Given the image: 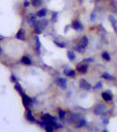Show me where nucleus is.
I'll list each match as a JSON object with an SVG mask.
<instances>
[{
  "instance_id": "obj_1",
  "label": "nucleus",
  "mask_w": 117,
  "mask_h": 132,
  "mask_svg": "<svg viewBox=\"0 0 117 132\" xmlns=\"http://www.w3.org/2000/svg\"><path fill=\"white\" fill-rule=\"evenodd\" d=\"M105 111H106V106L104 104H102V103H99L94 108V114L95 115H103L105 112Z\"/></svg>"
},
{
  "instance_id": "obj_2",
  "label": "nucleus",
  "mask_w": 117,
  "mask_h": 132,
  "mask_svg": "<svg viewBox=\"0 0 117 132\" xmlns=\"http://www.w3.org/2000/svg\"><path fill=\"white\" fill-rule=\"evenodd\" d=\"M71 27H72L74 30H76V31H79V30L83 29V26H82L81 22L78 21V20H74L72 22V24H71Z\"/></svg>"
},
{
  "instance_id": "obj_3",
  "label": "nucleus",
  "mask_w": 117,
  "mask_h": 132,
  "mask_svg": "<svg viewBox=\"0 0 117 132\" xmlns=\"http://www.w3.org/2000/svg\"><path fill=\"white\" fill-rule=\"evenodd\" d=\"M76 69L78 72H80V73H86V72H87V69H88V65L87 64H78Z\"/></svg>"
},
{
  "instance_id": "obj_4",
  "label": "nucleus",
  "mask_w": 117,
  "mask_h": 132,
  "mask_svg": "<svg viewBox=\"0 0 117 132\" xmlns=\"http://www.w3.org/2000/svg\"><path fill=\"white\" fill-rule=\"evenodd\" d=\"M79 87L81 88V89H85V90L91 89L90 84L87 83V81H86L85 80H80V81H79Z\"/></svg>"
},
{
  "instance_id": "obj_5",
  "label": "nucleus",
  "mask_w": 117,
  "mask_h": 132,
  "mask_svg": "<svg viewBox=\"0 0 117 132\" xmlns=\"http://www.w3.org/2000/svg\"><path fill=\"white\" fill-rule=\"evenodd\" d=\"M55 84L58 85V87H61L62 89H66L67 88V81L65 78H58L55 81Z\"/></svg>"
},
{
  "instance_id": "obj_6",
  "label": "nucleus",
  "mask_w": 117,
  "mask_h": 132,
  "mask_svg": "<svg viewBox=\"0 0 117 132\" xmlns=\"http://www.w3.org/2000/svg\"><path fill=\"white\" fill-rule=\"evenodd\" d=\"M109 22L111 23V25L113 26V28H114V30L115 31H117V20L115 19V17H113V15H109Z\"/></svg>"
},
{
  "instance_id": "obj_7",
  "label": "nucleus",
  "mask_w": 117,
  "mask_h": 132,
  "mask_svg": "<svg viewBox=\"0 0 117 132\" xmlns=\"http://www.w3.org/2000/svg\"><path fill=\"white\" fill-rule=\"evenodd\" d=\"M46 14H47V9L46 8H42V9H40V10L37 11V14H36V17L37 18H44Z\"/></svg>"
},
{
  "instance_id": "obj_8",
  "label": "nucleus",
  "mask_w": 117,
  "mask_h": 132,
  "mask_svg": "<svg viewBox=\"0 0 117 132\" xmlns=\"http://www.w3.org/2000/svg\"><path fill=\"white\" fill-rule=\"evenodd\" d=\"M102 98H103L105 101H111L112 100V95L109 92H103L102 93Z\"/></svg>"
},
{
  "instance_id": "obj_9",
  "label": "nucleus",
  "mask_w": 117,
  "mask_h": 132,
  "mask_svg": "<svg viewBox=\"0 0 117 132\" xmlns=\"http://www.w3.org/2000/svg\"><path fill=\"white\" fill-rule=\"evenodd\" d=\"M22 98H23V103H24L25 107L28 108V106H29V103L31 101V99L27 95H25V94H22Z\"/></svg>"
},
{
  "instance_id": "obj_10",
  "label": "nucleus",
  "mask_w": 117,
  "mask_h": 132,
  "mask_svg": "<svg viewBox=\"0 0 117 132\" xmlns=\"http://www.w3.org/2000/svg\"><path fill=\"white\" fill-rule=\"evenodd\" d=\"M64 72H65V74L69 77H75V75H76L75 70H72V69H65Z\"/></svg>"
},
{
  "instance_id": "obj_11",
  "label": "nucleus",
  "mask_w": 117,
  "mask_h": 132,
  "mask_svg": "<svg viewBox=\"0 0 117 132\" xmlns=\"http://www.w3.org/2000/svg\"><path fill=\"white\" fill-rule=\"evenodd\" d=\"M87 45H88V38L86 36H83L82 38L80 39V46L85 49L86 46H87Z\"/></svg>"
},
{
  "instance_id": "obj_12",
  "label": "nucleus",
  "mask_w": 117,
  "mask_h": 132,
  "mask_svg": "<svg viewBox=\"0 0 117 132\" xmlns=\"http://www.w3.org/2000/svg\"><path fill=\"white\" fill-rule=\"evenodd\" d=\"M43 1L42 0H31V4H32L34 7H39V6L42 5Z\"/></svg>"
},
{
  "instance_id": "obj_13",
  "label": "nucleus",
  "mask_w": 117,
  "mask_h": 132,
  "mask_svg": "<svg viewBox=\"0 0 117 132\" xmlns=\"http://www.w3.org/2000/svg\"><path fill=\"white\" fill-rule=\"evenodd\" d=\"M103 78H105V80H109V81H113L114 80V76L112 74H110V73H108V72H104L103 74L101 75Z\"/></svg>"
},
{
  "instance_id": "obj_14",
  "label": "nucleus",
  "mask_w": 117,
  "mask_h": 132,
  "mask_svg": "<svg viewBox=\"0 0 117 132\" xmlns=\"http://www.w3.org/2000/svg\"><path fill=\"white\" fill-rule=\"evenodd\" d=\"M67 56H68V59H69L70 61H74L76 59V56H75V54H74L73 51H68Z\"/></svg>"
},
{
  "instance_id": "obj_15",
  "label": "nucleus",
  "mask_w": 117,
  "mask_h": 132,
  "mask_svg": "<svg viewBox=\"0 0 117 132\" xmlns=\"http://www.w3.org/2000/svg\"><path fill=\"white\" fill-rule=\"evenodd\" d=\"M102 58H103L105 61H110V60H111V56L109 55V53H108V52H105V51L102 53Z\"/></svg>"
},
{
  "instance_id": "obj_16",
  "label": "nucleus",
  "mask_w": 117,
  "mask_h": 132,
  "mask_svg": "<svg viewBox=\"0 0 117 132\" xmlns=\"http://www.w3.org/2000/svg\"><path fill=\"white\" fill-rule=\"evenodd\" d=\"M24 36H25V34H24V30L23 29L18 30V32L17 33V35H15V37H17L18 39H24Z\"/></svg>"
},
{
  "instance_id": "obj_17",
  "label": "nucleus",
  "mask_w": 117,
  "mask_h": 132,
  "mask_svg": "<svg viewBox=\"0 0 117 132\" xmlns=\"http://www.w3.org/2000/svg\"><path fill=\"white\" fill-rule=\"evenodd\" d=\"M26 118H27V120H29V121H31V122H34V121H35V119H34V117L32 116V114H31V112L29 111V109L27 111Z\"/></svg>"
},
{
  "instance_id": "obj_18",
  "label": "nucleus",
  "mask_w": 117,
  "mask_h": 132,
  "mask_svg": "<svg viewBox=\"0 0 117 132\" xmlns=\"http://www.w3.org/2000/svg\"><path fill=\"white\" fill-rule=\"evenodd\" d=\"M85 125H86L85 120H84V119H81V120L78 121V123H77L76 127H77V128H81V127H83V126H85Z\"/></svg>"
},
{
  "instance_id": "obj_19",
  "label": "nucleus",
  "mask_w": 117,
  "mask_h": 132,
  "mask_svg": "<svg viewBox=\"0 0 117 132\" xmlns=\"http://www.w3.org/2000/svg\"><path fill=\"white\" fill-rule=\"evenodd\" d=\"M22 62H23L24 64H26V65H30L32 62H31V60L28 57H26V56H24L23 58H22Z\"/></svg>"
},
{
  "instance_id": "obj_20",
  "label": "nucleus",
  "mask_w": 117,
  "mask_h": 132,
  "mask_svg": "<svg viewBox=\"0 0 117 132\" xmlns=\"http://www.w3.org/2000/svg\"><path fill=\"white\" fill-rule=\"evenodd\" d=\"M75 50L77 52H79V53H84V48H83V46H75Z\"/></svg>"
},
{
  "instance_id": "obj_21",
  "label": "nucleus",
  "mask_w": 117,
  "mask_h": 132,
  "mask_svg": "<svg viewBox=\"0 0 117 132\" xmlns=\"http://www.w3.org/2000/svg\"><path fill=\"white\" fill-rule=\"evenodd\" d=\"M58 19V12L57 11H54L52 12V15H51V22H55Z\"/></svg>"
},
{
  "instance_id": "obj_22",
  "label": "nucleus",
  "mask_w": 117,
  "mask_h": 132,
  "mask_svg": "<svg viewBox=\"0 0 117 132\" xmlns=\"http://www.w3.org/2000/svg\"><path fill=\"white\" fill-rule=\"evenodd\" d=\"M65 115H66V112H65L63 109H60V111H58V116H60V119L63 120V119L65 118Z\"/></svg>"
},
{
  "instance_id": "obj_23",
  "label": "nucleus",
  "mask_w": 117,
  "mask_h": 132,
  "mask_svg": "<svg viewBox=\"0 0 117 132\" xmlns=\"http://www.w3.org/2000/svg\"><path fill=\"white\" fill-rule=\"evenodd\" d=\"M45 130L46 132H54V127L51 125H47V126H45Z\"/></svg>"
},
{
  "instance_id": "obj_24",
  "label": "nucleus",
  "mask_w": 117,
  "mask_h": 132,
  "mask_svg": "<svg viewBox=\"0 0 117 132\" xmlns=\"http://www.w3.org/2000/svg\"><path fill=\"white\" fill-rule=\"evenodd\" d=\"M35 40H36V46H37V50L39 51V49H40V46H41V45H40V40L38 38V36H36L35 37Z\"/></svg>"
},
{
  "instance_id": "obj_25",
  "label": "nucleus",
  "mask_w": 117,
  "mask_h": 132,
  "mask_svg": "<svg viewBox=\"0 0 117 132\" xmlns=\"http://www.w3.org/2000/svg\"><path fill=\"white\" fill-rule=\"evenodd\" d=\"M54 43L58 46V48H65V46H66V45H65V43H61V42L57 41V40H54Z\"/></svg>"
},
{
  "instance_id": "obj_26",
  "label": "nucleus",
  "mask_w": 117,
  "mask_h": 132,
  "mask_svg": "<svg viewBox=\"0 0 117 132\" xmlns=\"http://www.w3.org/2000/svg\"><path fill=\"white\" fill-rule=\"evenodd\" d=\"M14 89L17 90V91H18V92H22V88H21V86L18 84H15L14 85Z\"/></svg>"
},
{
  "instance_id": "obj_27",
  "label": "nucleus",
  "mask_w": 117,
  "mask_h": 132,
  "mask_svg": "<svg viewBox=\"0 0 117 132\" xmlns=\"http://www.w3.org/2000/svg\"><path fill=\"white\" fill-rule=\"evenodd\" d=\"M101 88H102V84H101V83H98L97 85H95L94 89H101Z\"/></svg>"
},
{
  "instance_id": "obj_28",
  "label": "nucleus",
  "mask_w": 117,
  "mask_h": 132,
  "mask_svg": "<svg viewBox=\"0 0 117 132\" xmlns=\"http://www.w3.org/2000/svg\"><path fill=\"white\" fill-rule=\"evenodd\" d=\"M30 3H31V2H29V1H25V3H24L25 7H28V6L30 5Z\"/></svg>"
},
{
  "instance_id": "obj_29",
  "label": "nucleus",
  "mask_w": 117,
  "mask_h": 132,
  "mask_svg": "<svg viewBox=\"0 0 117 132\" xmlns=\"http://www.w3.org/2000/svg\"><path fill=\"white\" fill-rule=\"evenodd\" d=\"M85 62H92V61H94V60H92V59L91 58H89V59H85V60H84Z\"/></svg>"
},
{
  "instance_id": "obj_30",
  "label": "nucleus",
  "mask_w": 117,
  "mask_h": 132,
  "mask_svg": "<svg viewBox=\"0 0 117 132\" xmlns=\"http://www.w3.org/2000/svg\"><path fill=\"white\" fill-rule=\"evenodd\" d=\"M11 81H17V80H15V77L14 76V75H11Z\"/></svg>"
},
{
  "instance_id": "obj_31",
  "label": "nucleus",
  "mask_w": 117,
  "mask_h": 132,
  "mask_svg": "<svg viewBox=\"0 0 117 132\" xmlns=\"http://www.w3.org/2000/svg\"><path fill=\"white\" fill-rule=\"evenodd\" d=\"M91 21H94V14H91Z\"/></svg>"
},
{
  "instance_id": "obj_32",
  "label": "nucleus",
  "mask_w": 117,
  "mask_h": 132,
  "mask_svg": "<svg viewBox=\"0 0 117 132\" xmlns=\"http://www.w3.org/2000/svg\"><path fill=\"white\" fill-rule=\"evenodd\" d=\"M1 53H2V51H1V48H0V54H1Z\"/></svg>"
},
{
  "instance_id": "obj_33",
  "label": "nucleus",
  "mask_w": 117,
  "mask_h": 132,
  "mask_svg": "<svg viewBox=\"0 0 117 132\" xmlns=\"http://www.w3.org/2000/svg\"><path fill=\"white\" fill-rule=\"evenodd\" d=\"M103 132H108V131H107V130H105V131H103Z\"/></svg>"
},
{
  "instance_id": "obj_34",
  "label": "nucleus",
  "mask_w": 117,
  "mask_h": 132,
  "mask_svg": "<svg viewBox=\"0 0 117 132\" xmlns=\"http://www.w3.org/2000/svg\"><path fill=\"white\" fill-rule=\"evenodd\" d=\"M79 1H80V2H81V1H83V0H79Z\"/></svg>"
}]
</instances>
